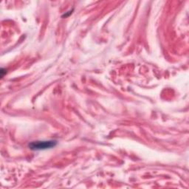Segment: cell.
<instances>
[{
  "label": "cell",
  "mask_w": 189,
  "mask_h": 189,
  "mask_svg": "<svg viewBox=\"0 0 189 189\" xmlns=\"http://www.w3.org/2000/svg\"><path fill=\"white\" fill-rule=\"evenodd\" d=\"M58 142L56 140H38L31 142L29 144V148L34 151H40V150H46L54 148Z\"/></svg>",
  "instance_id": "obj_1"
},
{
  "label": "cell",
  "mask_w": 189,
  "mask_h": 189,
  "mask_svg": "<svg viewBox=\"0 0 189 189\" xmlns=\"http://www.w3.org/2000/svg\"><path fill=\"white\" fill-rule=\"evenodd\" d=\"M6 69H3V68H2L1 69V70H0V73H1V77L2 78H3V77H4V76L5 74H6Z\"/></svg>",
  "instance_id": "obj_2"
}]
</instances>
